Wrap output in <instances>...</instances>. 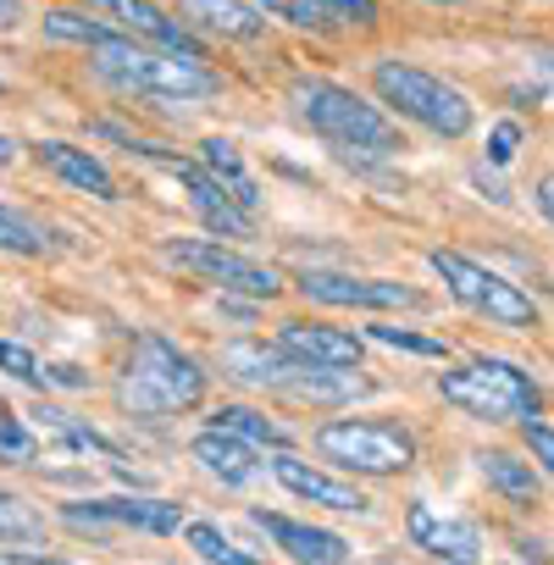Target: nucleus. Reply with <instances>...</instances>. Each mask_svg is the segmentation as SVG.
Returning a JSON list of instances; mask_svg holds the SVG:
<instances>
[{
	"label": "nucleus",
	"mask_w": 554,
	"mask_h": 565,
	"mask_svg": "<svg viewBox=\"0 0 554 565\" xmlns=\"http://www.w3.org/2000/svg\"><path fill=\"white\" fill-rule=\"evenodd\" d=\"M333 7H339L355 29H372V23H377V0H333Z\"/></svg>",
	"instance_id": "34"
},
{
	"label": "nucleus",
	"mask_w": 554,
	"mask_h": 565,
	"mask_svg": "<svg viewBox=\"0 0 554 565\" xmlns=\"http://www.w3.org/2000/svg\"><path fill=\"white\" fill-rule=\"evenodd\" d=\"M266 18H289L300 29H344L350 18L333 7V0H260Z\"/></svg>",
	"instance_id": "25"
},
{
	"label": "nucleus",
	"mask_w": 554,
	"mask_h": 565,
	"mask_svg": "<svg viewBox=\"0 0 554 565\" xmlns=\"http://www.w3.org/2000/svg\"><path fill=\"white\" fill-rule=\"evenodd\" d=\"M189 548L205 559V565H260L255 554H244L227 532H216L211 521H189Z\"/></svg>",
	"instance_id": "26"
},
{
	"label": "nucleus",
	"mask_w": 554,
	"mask_h": 565,
	"mask_svg": "<svg viewBox=\"0 0 554 565\" xmlns=\"http://www.w3.org/2000/svg\"><path fill=\"white\" fill-rule=\"evenodd\" d=\"M548 289H554V282H548Z\"/></svg>",
	"instance_id": "41"
},
{
	"label": "nucleus",
	"mask_w": 554,
	"mask_h": 565,
	"mask_svg": "<svg viewBox=\"0 0 554 565\" xmlns=\"http://www.w3.org/2000/svg\"><path fill=\"white\" fill-rule=\"evenodd\" d=\"M438 394H444V405H455L477 422H526V416H537V383L515 361H493V355L444 372Z\"/></svg>",
	"instance_id": "5"
},
{
	"label": "nucleus",
	"mask_w": 554,
	"mask_h": 565,
	"mask_svg": "<svg viewBox=\"0 0 554 565\" xmlns=\"http://www.w3.org/2000/svg\"><path fill=\"white\" fill-rule=\"evenodd\" d=\"M12 565H67V559H40V554H18Z\"/></svg>",
	"instance_id": "38"
},
{
	"label": "nucleus",
	"mask_w": 554,
	"mask_h": 565,
	"mask_svg": "<svg viewBox=\"0 0 554 565\" xmlns=\"http://www.w3.org/2000/svg\"><path fill=\"white\" fill-rule=\"evenodd\" d=\"M372 383L344 372V366H311L300 361L284 383V399H300V405H350V399H366Z\"/></svg>",
	"instance_id": "19"
},
{
	"label": "nucleus",
	"mask_w": 554,
	"mask_h": 565,
	"mask_svg": "<svg viewBox=\"0 0 554 565\" xmlns=\"http://www.w3.org/2000/svg\"><path fill=\"white\" fill-rule=\"evenodd\" d=\"M532 62H537V73H543V78H548V84H554V51H537V56H532Z\"/></svg>",
	"instance_id": "37"
},
{
	"label": "nucleus",
	"mask_w": 554,
	"mask_h": 565,
	"mask_svg": "<svg viewBox=\"0 0 554 565\" xmlns=\"http://www.w3.org/2000/svg\"><path fill=\"white\" fill-rule=\"evenodd\" d=\"M0 366H7L12 377H23V383H34V388H40L45 377H56V372H45V366H40V361H34L23 344H7V339H0Z\"/></svg>",
	"instance_id": "30"
},
{
	"label": "nucleus",
	"mask_w": 554,
	"mask_h": 565,
	"mask_svg": "<svg viewBox=\"0 0 554 565\" xmlns=\"http://www.w3.org/2000/svg\"><path fill=\"white\" fill-rule=\"evenodd\" d=\"M34 156H40V167H51L62 183H73V189H84V194H95V200H117V178L106 172L100 156H89V150L67 145V139H40Z\"/></svg>",
	"instance_id": "18"
},
{
	"label": "nucleus",
	"mask_w": 554,
	"mask_h": 565,
	"mask_svg": "<svg viewBox=\"0 0 554 565\" xmlns=\"http://www.w3.org/2000/svg\"><path fill=\"white\" fill-rule=\"evenodd\" d=\"M67 526L78 532H106V526H139V532H178L183 515L167 499H84L62 510Z\"/></svg>",
	"instance_id": "10"
},
{
	"label": "nucleus",
	"mask_w": 554,
	"mask_h": 565,
	"mask_svg": "<svg viewBox=\"0 0 554 565\" xmlns=\"http://www.w3.org/2000/svg\"><path fill=\"white\" fill-rule=\"evenodd\" d=\"M45 34H51V40H73V45H100V40H111L106 23L78 18V12H45Z\"/></svg>",
	"instance_id": "28"
},
{
	"label": "nucleus",
	"mask_w": 554,
	"mask_h": 565,
	"mask_svg": "<svg viewBox=\"0 0 554 565\" xmlns=\"http://www.w3.org/2000/svg\"><path fill=\"white\" fill-rule=\"evenodd\" d=\"M477 471H482V482H488L499 499H510V504H537V471H532L526 460H515V455H504V449H482V455H477Z\"/></svg>",
	"instance_id": "21"
},
{
	"label": "nucleus",
	"mask_w": 554,
	"mask_h": 565,
	"mask_svg": "<svg viewBox=\"0 0 554 565\" xmlns=\"http://www.w3.org/2000/svg\"><path fill=\"white\" fill-rule=\"evenodd\" d=\"M277 350L295 361H311V366H344V372L361 366V339L322 328V322H284L277 328Z\"/></svg>",
	"instance_id": "15"
},
{
	"label": "nucleus",
	"mask_w": 554,
	"mask_h": 565,
	"mask_svg": "<svg viewBox=\"0 0 554 565\" xmlns=\"http://www.w3.org/2000/svg\"><path fill=\"white\" fill-rule=\"evenodd\" d=\"M89 67L117 95H145V100H172V106L216 95L211 67H200L194 56H178V51H150V45H139L128 34H111V40L89 45Z\"/></svg>",
	"instance_id": "1"
},
{
	"label": "nucleus",
	"mask_w": 554,
	"mask_h": 565,
	"mask_svg": "<svg viewBox=\"0 0 554 565\" xmlns=\"http://www.w3.org/2000/svg\"><path fill=\"white\" fill-rule=\"evenodd\" d=\"M255 526L284 548L295 565H344V537L339 532H328V526H306V521H289V515H266V510H255Z\"/></svg>",
	"instance_id": "16"
},
{
	"label": "nucleus",
	"mask_w": 554,
	"mask_h": 565,
	"mask_svg": "<svg viewBox=\"0 0 554 565\" xmlns=\"http://www.w3.org/2000/svg\"><path fill=\"white\" fill-rule=\"evenodd\" d=\"M271 471H277V482H284L295 499H311V504H328V510H344V515H366V510H372V499H366L355 482H339V477L317 471V466L300 460V455H277Z\"/></svg>",
	"instance_id": "13"
},
{
	"label": "nucleus",
	"mask_w": 554,
	"mask_h": 565,
	"mask_svg": "<svg viewBox=\"0 0 554 565\" xmlns=\"http://www.w3.org/2000/svg\"><path fill=\"white\" fill-rule=\"evenodd\" d=\"M189 455H194V460H200L222 488H244V482H255V477H260L255 444H244V438H233V433H222V427L200 433V438L189 444Z\"/></svg>",
	"instance_id": "20"
},
{
	"label": "nucleus",
	"mask_w": 554,
	"mask_h": 565,
	"mask_svg": "<svg viewBox=\"0 0 554 565\" xmlns=\"http://www.w3.org/2000/svg\"><path fill=\"white\" fill-rule=\"evenodd\" d=\"M23 23V0H0V34Z\"/></svg>",
	"instance_id": "35"
},
{
	"label": "nucleus",
	"mask_w": 554,
	"mask_h": 565,
	"mask_svg": "<svg viewBox=\"0 0 554 565\" xmlns=\"http://www.w3.org/2000/svg\"><path fill=\"white\" fill-rule=\"evenodd\" d=\"M89 7H95L100 18L122 23V34H128V40H150V45H161V51H178V56L205 62V56H200V45H194V34H189L178 18H167L161 7H150V0H89Z\"/></svg>",
	"instance_id": "12"
},
{
	"label": "nucleus",
	"mask_w": 554,
	"mask_h": 565,
	"mask_svg": "<svg viewBox=\"0 0 554 565\" xmlns=\"http://www.w3.org/2000/svg\"><path fill=\"white\" fill-rule=\"evenodd\" d=\"M40 537H45V521L34 515V504L0 488V543H40Z\"/></svg>",
	"instance_id": "27"
},
{
	"label": "nucleus",
	"mask_w": 554,
	"mask_h": 565,
	"mask_svg": "<svg viewBox=\"0 0 554 565\" xmlns=\"http://www.w3.org/2000/svg\"><path fill=\"white\" fill-rule=\"evenodd\" d=\"M0 455L7 460H34V438H29V427L12 411H0Z\"/></svg>",
	"instance_id": "31"
},
{
	"label": "nucleus",
	"mask_w": 554,
	"mask_h": 565,
	"mask_svg": "<svg viewBox=\"0 0 554 565\" xmlns=\"http://www.w3.org/2000/svg\"><path fill=\"white\" fill-rule=\"evenodd\" d=\"M427 260H433V271L444 277V289H449L460 306H471L477 317H488V322H499V328H537L532 295H521L510 277L488 271L482 260H471V255H460V249H433Z\"/></svg>",
	"instance_id": "6"
},
{
	"label": "nucleus",
	"mask_w": 554,
	"mask_h": 565,
	"mask_svg": "<svg viewBox=\"0 0 554 565\" xmlns=\"http://www.w3.org/2000/svg\"><path fill=\"white\" fill-rule=\"evenodd\" d=\"M205 399V372L194 366V355H183L172 339L161 333H145L122 366V383H117V405L139 422H156V416H172V411H189Z\"/></svg>",
	"instance_id": "3"
},
{
	"label": "nucleus",
	"mask_w": 554,
	"mask_h": 565,
	"mask_svg": "<svg viewBox=\"0 0 554 565\" xmlns=\"http://www.w3.org/2000/svg\"><path fill=\"white\" fill-rule=\"evenodd\" d=\"M0 249H7V255H45L51 233L34 216H23L18 205H0Z\"/></svg>",
	"instance_id": "24"
},
{
	"label": "nucleus",
	"mask_w": 554,
	"mask_h": 565,
	"mask_svg": "<svg viewBox=\"0 0 554 565\" xmlns=\"http://www.w3.org/2000/svg\"><path fill=\"white\" fill-rule=\"evenodd\" d=\"M372 89H377L383 106H394L399 117L422 122V128L438 134V139H466L471 122H477L471 100H466L455 84H444L438 73H427V67H416V62H399V56L372 62Z\"/></svg>",
	"instance_id": "4"
},
{
	"label": "nucleus",
	"mask_w": 554,
	"mask_h": 565,
	"mask_svg": "<svg viewBox=\"0 0 554 565\" xmlns=\"http://www.w3.org/2000/svg\"><path fill=\"white\" fill-rule=\"evenodd\" d=\"M300 295H306V300H322V306H361V311H405V306H422V295L405 289V282L350 277V271H306V277H300Z\"/></svg>",
	"instance_id": "9"
},
{
	"label": "nucleus",
	"mask_w": 554,
	"mask_h": 565,
	"mask_svg": "<svg viewBox=\"0 0 554 565\" xmlns=\"http://www.w3.org/2000/svg\"><path fill=\"white\" fill-rule=\"evenodd\" d=\"M216 361H222V372H227L233 383L260 388V394H284L289 372L300 366L295 355H284L277 344H260V339H233V344H222Z\"/></svg>",
	"instance_id": "14"
},
{
	"label": "nucleus",
	"mask_w": 554,
	"mask_h": 565,
	"mask_svg": "<svg viewBox=\"0 0 554 565\" xmlns=\"http://www.w3.org/2000/svg\"><path fill=\"white\" fill-rule=\"evenodd\" d=\"M216 427L233 433V438H244V444H255V449H289V427L271 422V416L255 411V405H222V411H216Z\"/></svg>",
	"instance_id": "23"
},
{
	"label": "nucleus",
	"mask_w": 554,
	"mask_h": 565,
	"mask_svg": "<svg viewBox=\"0 0 554 565\" xmlns=\"http://www.w3.org/2000/svg\"><path fill=\"white\" fill-rule=\"evenodd\" d=\"M372 339L377 344H394V350H411V355H433V361L449 355L444 339H422V333H405V328H372Z\"/></svg>",
	"instance_id": "29"
},
{
	"label": "nucleus",
	"mask_w": 554,
	"mask_h": 565,
	"mask_svg": "<svg viewBox=\"0 0 554 565\" xmlns=\"http://www.w3.org/2000/svg\"><path fill=\"white\" fill-rule=\"evenodd\" d=\"M537 211H543V216L554 222V172H548V178L537 183Z\"/></svg>",
	"instance_id": "36"
},
{
	"label": "nucleus",
	"mask_w": 554,
	"mask_h": 565,
	"mask_svg": "<svg viewBox=\"0 0 554 565\" xmlns=\"http://www.w3.org/2000/svg\"><path fill=\"white\" fill-rule=\"evenodd\" d=\"M521 438H526L532 460L554 477V427H548V422H537V416H526V422H521Z\"/></svg>",
	"instance_id": "32"
},
{
	"label": "nucleus",
	"mask_w": 554,
	"mask_h": 565,
	"mask_svg": "<svg viewBox=\"0 0 554 565\" xmlns=\"http://www.w3.org/2000/svg\"><path fill=\"white\" fill-rule=\"evenodd\" d=\"M515 150H521V128H515V122H499V128L488 134V161H493V167H510Z\"/></svg>",
	"instance_id": "33"
},
{
	"label": "nucleus",
	"mask_w": 554,
	"mask_h": 565,
	"mask_svg": "<svg viewBox=\"0 0 554 565\" xmlns=\"http://www.w3.org/2000/svg\"><path fill=\"white\" fill-rule=\"evenodd\" d=\"M317 449L361 477H399L416 466V438L394 422H328L317 427Z\"/></svg>",
	"instance_id": "7"
},
{
	"label": "nucleus",
	"mask_w": 554,
	"mask_h": 565,
	"mask_svg": "<svg viewBox=\"0 0 554 565\" xmlns=\"http://www.w3.org/2000/svg\"><path fill=\"white\" fill-rule=\"evenodd\" d=\"M178 23L216 34V40H260L266 34V18L249 0H178Z\"/></svg>",
	"instance_id": "17"
},
{
	"label": "nucleus",
	"mask_w": 554,
	"mask_h": 565,
	"mask_svg": "<svg viewBox=\"0 0 554 565\" xmlns=\"http://www.w3.org/2000/svg\"><path fill=\"white\" fill-rule=\"evenodd\" d=\"M289 106L300 111V122L328 139L333 150L344 156H394L405 150L399 145V128L383 117V106L361 100L355 89L344 84H328V78H295L289 84Z\"/></svg>",
	"instance_id": "2"
},
{
	"label": "nucleus",
	"mask_w": 554,
	"mask_h": 565,
	"mask_svg": "<svg viewBox=\"0 0 554 565\" xmlns=\"http://www.w3.org/2000/svg\"><path fill=\"white\" fill-rule=\"evenodd\" d=\"M405 532H411V543H416V548H427V554H438V559H449V565H477V554H482L477 526H471V521H460V515L433 510L427 499H416V504H411Z\"/></svg>",
	"instance_id": "11"
},
{
	"label": "nucleus",
	"mask_w": 554,
	"mask_h": 565,
	"mask_svg": "<svg viewBox=\"0 0 554 565\" xmlns=\"http://www.w3.org/2000/svg\"><path fill=\"white\" fill-rule=\"evenodd\" d=\"M167 260L205 277V282H222L227 295H249V300H271L277 289H284V277H277L271 266H260L238 249H222V238H172Z\"/></svg>",
	"instance_id": "8"
},
{
	"label": "nucleus",
	"mask_w": 554,
	"mask_h": 565,
	"mask_svg": "<svg viewBox=\"0 0 554 565\" xmlns=\"http://www.w3.org/2000/svg\"><path fill=\"white\" fill-rule=\"evenodd\" d=\"M12 156H18V145H12V139H7V134H0V167H7V161H12Z\"/></svg>",
	"instance_id": "39"
},
{
	"label": "nucleus",
	"mask_w": 554,
	"mask_h": 565,
	"mask_svg": "<svg viewBox=\"0 0 554 565\" xmlns=\"http://www.w3.org/2000/svg\"><path fill=\"white\" fill-rule=\"evenodd\" d=\"M0 95H7V78H0Z\"/></svg>",
	"instance_id": "40"
},
{
	"label": "nucleus",
	"mask_w": 554,
	"mask_h": 565,
	"mask_svg": "<svg viewBox=\"0 0 554 565\" xmlns=\"http://www.w3.org/2000/svg\"><path fill=\"white\" fill-rule=\"evenodd\" d=\"M200 167L244 205V211H255L260 205V189H255V178L244 172V161H238V150H233V139H205L200 145Z\"/></svg>",
	"instance_id": "22"
}]
</instances>
